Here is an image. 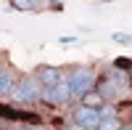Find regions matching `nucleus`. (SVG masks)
<instances>
[{"instance_id":"nucleus-1","label":"nucleus","mask_w":132,"mask_h":130,"mask_svg":"<svg viewBox=\"0 0 132 130\" xmlns=\"http://www.w3.org/2000/svg\"><path fill=\"white\" fill-rule=\"evenodd\" d=\"M66 82H69V90H71V98H85L87 93H93L95 90V72L93 69H87V67H79V69H74L66 74Z\"/></svg>"},{"instance_id":"nucleus-2","label":"nucleus","mask_w":132,"mask_h":130,"mask_svg":"<svg viewBox=\"0 0 132 130\" xmlns=\"http://www.w3.org/2000/svg\"><path fill=\"white\" fill-rule=\"evenodd\" d=\"M13 101L21 104V106H29V104H35L40 101V96H42V88H40V82L37 77H32V74H27V77H21L16 80V88H13Z\"/></svg>"},{"instance_id":"nucleus-3","label":"nucleus","mask_w":132,"mask_h":130,"mask_svg":"<svg viewBox=\"0 0 132 130\" xmlns=\"http://www.w3.org/2000/svg\"><path fill=\"white\" fill-rule=\"evenodd\" d=\"M71 125L79 127V130H98V125H101V109H90V106H77V109L71 112Z\"/></svg>"},{"instance_id":"nucleus-4","label":"nucleus","mask_w":132,"mask_h":130,"mask_svg":"<svg viewBox=\"0 0 132 130\" xmlns=\"http://www.w3.org/2000/svg\"><path fill=\"white\" fill-rule=\"evenodd\" d=\"M40 98L45 101L48 106H63V104H69V101H71V90H69L66 77H63L58 85H53V88H42V96H40Z\"/></svg>"},{"instance_id":"nucleus-5","label":"nucleus","mask_w":132,"mask_h":130,"mask_svg":"<svg viewBox=\"0 0 132 130\" xmlns=\"http://www.w3.org/2000/svg\"><path fill=\"white\" fill-rule=\"evenodd\" d=\"M98 93H101V98H103L106 104H114V101H119V98H124V93L119 90L108 77H103L101 82H98Z\"/></svg>"},{"instance_id":"nucleus-6","label":"nucleus","mask_w":132,"mask_h":130,"mask_svg":"<svg viewBox=\"0 0 132 130\" xmlns=\"http://www.w3.org/2000/svg\"><path fill=\"white\" fill-rule=\"evenodd\" d=\"M63 77H61V72L56 67H40L37 69V82L42 85V88H53V85H58Z\"/></svg>"},{"instance_id":"nucleus-7","label":"nucleus","mask_w":132,"mask_h":130,"mask_svg":"<svg viewBox=\"0 0 132 130\" xmlns=\"http://www.w3.org/2000/svg\"><path fill=\"white\" fill-rule=\"evenodd\" d=\"M13 88H16V77H13V72H11V69H0V96L13 93Z\"/></svg>"},{"instance_id":"nucleus-8","label":"nucleus","mask_w":132,"mask_h":130,"mask_svg":"<svg viewBox=\"0 0 132 130\" xmlns=\"http://www.w3.org/2000/svg\"><path fill=\"white\" fill-rule=\"evenodd\" d=\"M48 0H11V5L16 11H35V8H42Z\"/></svg>"},{"instance_id":"nucleus-9","label":"nucleus","mask_w":132,"mask_h":130,"mask_svg":"<svg viewBox=\"0 0 132 130\" xmlns=\"http://www.w3.org/2000/svg\"><path fill=\"white\" fill-rule=\"evenodd\" d=\"M103 104H106V101L101 98V93H98V90H93V93H87L85 98H82V106H90V109H101Z\"/></svg>"},{"instance_id":"nucleus-10","label":"nucleus","mask_w":132,"mask_h":130,"mask_svg":"<svg viewBox=\"0 0 132 130\" xmlns=\"http://www.w3.org/2000/svg\"><path fill=\"white\" fill-rule=\"evenodd\" d=\"M116 117H119V109L114 104H103L101 106V120H116Z\"/></svg>"},{"instance_id":"nucleus-11","label":"nucleus","mask_w":132,"mask_h":130,"mask_svg":"<svg viewBox=\"0 0 132 130\" xmlns=\"http://www.w3.org/2000/svg\"><path fill=\"white\" fill-rule=\"evenodd\" d=\"M98 130H124V125H122V120H101V125H98Z\"/></svg>"},{"instance_id":"nucleus-12","label":"nucleus","mask_w":132,"mask_h":130,"mask_svg":"<svg viewBox=\"0 0 132 130\" xmlns=\"http://www.w3.org/2000/svg\"><path fill=\"white\" fill-rule=\"evenodd\" d=\"M114 40H116V42H124V45H132V35H122V32H116Z\"/></svg>"},{"instance_id":"nucleus-13","label":"nucleus","mask_w":132,"mask_h":130,"mask_svg":"<svg viewBox=\"0 0 132 130\" xmlns=\"http://www.w3.org/2000/svg\"><path fill=\"white\" fill-rule=\"evenodd\" d=\"M19 130H40V127H35V125H24V127H19Z\"/></svg>"},{"instance_id":"nucleus-14","label":"nucleus","mask_w":132,"mask_h":130,"mask_svg":"<svg viewBox=\"0 0 132 130\" xmlns=\"http://www.w3.org/2000/svg\"><path fill=\"white\" fill-rule=\"evenodd\" d=\"M0 69H3V61H0Z\"/></svg>"},{"instance_id":"nucleus-15","label":"nucleus","mask_w":132,"mask_h":130,"mask_svg":"<svg viewBox=\"0 0 132 130\" xmlns=\"http://www.w3.org/2000/svg\"><path fill=\"white\" fill-rule=\"evenodd\" d=\"M129 74H132V67H129Z\"/></svg>"},{"instance_id":"nucleus-16","label":"nucleus","mask_w":132,"mask_h":130,"mask_svg":"<svg viewBox=\"0 0 132 130\" xmlns=\"http://www.w3.org/2000/svg\"><path fill=\"white\" fill-rule=\"evenodd\" d=\"M103 3H106V0H103Z\"/></svg>"},{"instance_id":"nucleus-17","label":"nucleus","mask_w":132,"mask_h":130,"mask_svg":"<svg viewBox=\"0 0 132 130\" xmlns=\"http://www.w3.org/2000/svg\"><path fill=\"white\" fill-rule=\"evenodd\" d=\"M124 130H127V127H124Z\"/></svg>"}]
</instances>
